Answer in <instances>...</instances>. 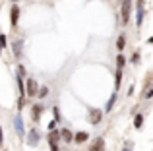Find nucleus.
Returning <instances> with one entry per match:
<instances>
[{"label":"nucleus","instance_id":"f257e3e1","mask_svg":"<svg viewBox=\"0 0 153 151\" xmlns=\"http://www.w3.org/2000/svg\"><path fill=\"white\" fill-rule=\"evenodd\" d=\"M130 10H132V0H122V25L130 23Z\"/></svg>","mask_w":153,"mask_h":151},{"label":"nucleus","instance_id":"f03ea898","mask_svg":"<svg viewBox=\"0 0 153 151\" xmlns=\"http://www.w3.org/2000/svg\"><path fill=\"white\" fill-rule=\"evenodd\" d=\"M103 118V110L99 109H89V113H87V122L89 124H99Z\"/></svg>","mask_w":153,"mask_h":151},{"label":"nucleus","instance_id":"7ed1b4c3","mask_svg":"<svg viewBox=\"0 0 153 151\" xmlns=\"http://www.w3.org/2000/svg\"><path fill=\"white\" fill-rule=\"evenodd\" d=\"M39 130L37 128H31L29 132H27V145H31V147H35V145L39 144Z\"/></svg>","mask_w":153,"mask_h":151},{"label":"nucleus","instance_id":"20e7f679","mask_svg":"<svg viewBox=\"0 0 153 151\" xmlns=\"http://www.w3.org/2000/svg\"><path fill=\"white\" fill-rule=\"evenodd\" d=\"M143 23V0H138V4H136V25L142 27Z\"/></svg>","mask_w":153,"mask_h":151},{"label":"nucleus","instance_id":"39448f33","mask_svg":"<svg viewBox=\"0 0 153 151\" xmlns=\"http://www.w3.org/2000/svg\"><path fill=\"white\" fill-rule=\"evenodd\" d=\"M18 21H19V8H18V4H12V10H10V25L16 27V25H18Z\"/></svg>","mask_w":153,"mask_h":151},{"label":"nucleus","instance_id":"423d86ee","mask_svg":"<svg viewBox=\"0 0 153 151\" xmlns=\"http://www.w3.org/2000/svg\"><path fill=\"white\" fill-rule=\"evenodd\" d=\"M37 91H39V85H37V81L35 79H27V85H25V93L29 95V97H35L37 95Z\"/></svg>","mask_w":153,"mask_h":151},{"label":"nucleus","instance_id":"0eeeda50","mask_svg":"<svg viewBox=\"0 0 153 151\" xmlns=\"http://www.w3.org/2000/svg\"><path fill=\"white\" fill-rule=\"evenodd\" d=\"M14 128L18 136H23L25 134V128H23V120H22V114H16L14 116Z\"/></svg>","mask_w":153,"mask_h":151},{"label":"nucleus","instance_id":"6e6552de","mask_svg":"<svg viewBox=\"0 0 153 151\" xmlns=\"http://www.w3.org/2000/svg\"><path fill=\"white\" fill-rule=\"evenodd\" d=\"M89 151H105V140L103 138H95L93 144L89 145Z\"/></svg>","mask_w":153,"mask_h":151},{"label":"nucleus","instance_id":"1a4fd4ad","mask_svg":"<svg viewBox=\"0 0 153 151\" xmlns=\"http://www.w3.org/2000/svg\"><path fill=\"white\" fill-rule=\"evenodd\" d=\"M89 140V134L87 132H78L74 136V144H83V141H87Z\"/></svg>","mask_w":153,"mask_h":151},{"label":"nucleus","instance_id":"9d476101","mask_svg":"<svg viewBox=\"0 0 153 151\" xmlns=\"http://www.w3.org/2000/svg\"><path fill=\"white\" fill-rule=\"evenodd\" d=\"M124 47H126V35L120 33V35H118V39H116V50H120V54H122Z\"/></svg>","mask_w":153,"mask_h":151},{"label":"nucleus","instance_id":"9b49d317","mask_svg":"<svg viewBox=\"0 0 153 151\" xmlns=\"http://www.w3.org/2000/svg\"><path fill=\"white\" fill-rule=\"evenodd\" d=\"M60 140H64L66 144H72V141H74V136H72V132H70V130H66V128H64L62 132H60Z\"/></svg>","mask_w":153,"mask_h":151},{"label":"nucleus","instance_id":"f8f14e48","mask_svg":"<svg viewBox=\"0 0 153 151\" xmlns=\"http://www.w3.org/2000/svg\"><path fill=\"white\" fill-rule=\"evenodd\" d=\"M22 45H23L22 39H19V41H16L14 45H12V49H14V56H16V58H22Z\"/></svg>","mask_w":153,"mask_h":151},{"label":"nucleus","instance_id":"ddd939ff","mask_svg":"<svg viewBox=\"0 0 153 151\" xmlns=\"http://www.w3.org/2000/svg\"><path fill=\"white\" fill-rule=\"evenodd\" d=\"M60 141V132H56V130H52L49 134V145H56Z\"/></svg>","mask_w":153,"mask_h":151},{"label":"nucleus","instance_id":"4468645a","mask_svg":"<svg viewBox=\"0 0 153 151\" xmlns=\"http://www.w3.org/2000/svg\"><path fill=\"white\" fill-rule=\"evenodd\" d=\"M31 110H33V114H31V116H33V120L39 122V120H41V113H43V105H35Z\"/></svg>","mask_w":153,"mask_h":151},{"label":"nucleus","instance_id":"2eb2a0df","mask_svg":"<svg viewBox=\"0 0 153 151\" xmlns=\"http://www.w3.org/2000/svg\"><path fill=\"white\" fill-rule=\"evenodd\" d=\"M114 103H116V93H112L111 99H108V103H107V107H105V113H111L112 107H114Z\"/></svg>","mask_w":153,"mask_h":151},{"label":"nucleus","instance_id":"dca6fc26","mask_svg":"<svg viewBox=\"0 0 153 151\" xmlns=\"http://www.w3.org/2000/svg\"><path fill=\"white\" fill-rule=\"evenodd\" d=\"M120 83H122V70H116V76H114V89L116 91L120 89Z\"/></svg>","mask_w":153,"mask_h":151},{"label":"nucleus","instance_id":"f3484780","mask_svg":"<svg viewBox=\"0 0 153 151\" xmlns=\"http://www.w3.org/2000/svg\"><path fill=\"white\" fill-rule=\"evenodd\" d=\"M142 124H143V114H142V113H138V114L134 116V126H136V130L142 128Z\"/></svg>","mask_w":153,"mask_h":151},{"label":"nucleus","instance_id":"a211bd4d","mask_svg":"<svg viewBox=\"0 0 153 151\" xmlns=\"http://www.w3.org/2000/svg\"><path fill=\"white\" fill-rule=\"evenodd\" d=\"M124 66H126V58L118 53V56H116V70H122Z\"/></svg>","mask_w":153,"mask_h":151},{"label":"nucleus","instance_id":"6ab92c4d","mask_svg":"<svg viewBox=\"0 0 153 151\" xmlns=\"http://www.w3.org/2000/svg\"><path fill=\"white\" fill-rule=\"evenodd\" d=\"M37 95H39V99H45L47 95H49V87L41 85V87H39V91H37Z\"/></svg>","mask_w":153,"mask_h":151},{"label":"nucleus","instance_id":"aec40b11","mask_svg":"<svg viewBox=\"0 0 153 151\" xmlns=\"http://www.w3.org/2000/svg\"><path fill=\"white\" fill-rule=\"evenodd\" d=\"M52 116H54V122H60V109H58V105H54L52 107Z\"/></svg>","mask_w":153,"mask_h":151},{"label":"nucleus","instance_id":"412c9836","mask_svg":"<svg viewBox=\"0 0 153 151\" xmlns=\"http://www.w3.org/2000/svg\"><path fill=\"white\" fill-rule=\"evenodd\" d=\"M153 97V87L151 85H147L146 87V91H143V99H151Z\"/></svg>","mask_w":153,"mask_h":151},{"label":"nucleus","instance_id":"4be33fe9","mask_svg":"<svg viewBox=\"0 0 153 151\" xmlns=\"http://www.w3.org/2000/svg\"><path fill=\"white\" fill-rule=\"evenodd\" d=\"M138 62H140V53H134V54H132V64H138Z\"/></svg>","mask_w":153,"mask_h":151},{"label":"nucleus","instance_id":"5701e85b","mask_svg":"<svg viewBox=\"0 0 153 151\" xmlns=\"http://www.w3.org/2000/svg\"><path fill=\"white\" fill-rule=\"evenodd\" d=\"M6 47V37H4V33H0V49H4Z\"/></svg>","mask_w":153,"mask_h":151},{"label":"nucleus","instance_id":"b1692460","mask_svg":"<svg viewBox=\"0 0 153 151\" xmlns=\"http://www.w3.org/2000/svg\"><path fill=\"white\" fill-rule=\"evenodd\" d=\"M23 105H25V97H19L18 99V109H23Z\"/></svg>","mask_w":153,"mask_h":151},{"label":"nucleus","instance_id":"393cba45","mask_svg":"<svg viewBox=\"0 0 153 151\" xmlns=\"http://www.w3.org/2000/svg\"><path fill=\"white\" fill-rule=\"evenodd\" d=\"M52 130H56V122H54V120L49 122V132H52Z\"/></svg>","mask_w":153,"mask_h":151},{"label":"nucleus","instance_id":"a878e982","mask_svg":"<svg viewBox=\"0 0 153 151\" xmlns=\"http://www.w3.org/2000/svg\"><path fill=\"white\" fill-rule=\"evenodd\" d=\"M122 151H132V145H130V144H128V145H126V147H124Z\"/></svg>","mask_w":153,"mask_h":151},{"label":"nucleus","instance_id":"bb28decb","mask_svg":"<svg viewBox=\"0 0 153 151\" xmlns=\"http://www.w3.org/2000/svg\"><path fill=\"white\" fill-rule=\"evenodd\" d=\"M4 141V134H2V128H0V144Z\"/></svg>","mask_w":153,"mask_h":151},{"label":"nucleus","instance_id":"cd10ccee","mask_svg":"<svg viewBox=\"0 0 153 151\" xmlns=\"http://www.w3.org/2000/svg\"><path fill=\"white\" fill-rule=\"evenodd\" d=\"M147 43H149V45H153V37H149V39H147Z\"/></svg>","mask_w":153,"mask_h":151},{"label":"nucleus","instance_id":"c85d7f7f","mask_svg":"<svg viewBox=\"0 0 153 151\" xmlns=\"http://www.w3.org/2000/svg\"><path fill=\"white\" fill-rule=\"evenodd\" d=\"M14 2H16V0H14Z\"/></svg>","mask_w":153,"mask_h":151}]
</instances>
